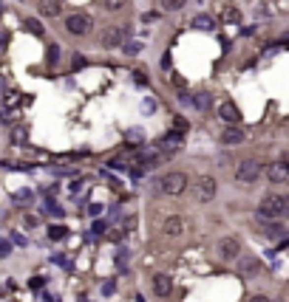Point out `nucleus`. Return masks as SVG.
I'll return each instance as SVG.
<instances>
[{"label":"nucleus","mask_w":289,"mask_h":302,"mask_svg":"<svg viewBox=\"0 0 289 302\" xmlns=\"http://www.w3.org/2000/svg\"><path fill=\"white\" fill-rule=\"evenodd\" d=\"M287 195H266L261 206H258V218L261 220H281L284 218V209H287Z\"/></svg>","instance_id":"f257e3e1"},{"label":"nucleus","mask_w":289,"mask_h":302,"mask_svg":"<svg viewBox=\"0 0 289 302\" xmlns=\"http://www.w3.org/2000/svg\"><path fill=\"white\" fill-rule=\"evenodd\" d=\"M156 187L164 195H182L187 190V175L185 172H167V175H162V178L156 181Z\"/></svg>","instance_id":"f03ea898"},{"label":"nucleus","mask_w":289,"mask_h":302,"mask_svg":"<svg viewBox=\"0 0 289 302\" xmlns=\"http://www.w3.org/2000/svg\"><path fill=\"white\" fill-rule=\"evenodd\" d=\"M258 175H261V164L253 161V158H247V161H241L235 167V178L241 181V184H253V181H258Z\"/></svg>","instance_id":"7ed1b4c3"},{"label":"nucleus","mask_w":289,"mask_h":302,"mask_svg":"<svg viewBox=\"0 0 289 302\" xmlns=\"http://www.w3.org/2000/svg\"><path fill=\"white\" fill-rule=\"evenodd\" d=\"M91 26H94V20L88 17V14H68V17H65V28H68L74 37L88 34L91 31Z\"/></svg>","instance_id":"20e7f679"},{"label":"nucleus","mask_w":289,"mask_h":302,"mask_svg":"<svg viewBox=\"0 0 289 302\" xmlns=\"http://www.w3.org/2000/svg\"><path fill=\"white\" fill-rule=\"evenodd\" d=\"M219 119L221 122H227V124H238L241 122V110H238V108H235V102H221L219 105Z\"/></svg>","instance_id":"39448f33"},{"label":"nucleus","mask_w":289,"mask_h":302,"mask_svg":"<svg viewBox=\"0 0 289 302\" xmlns=\"http://www.w3.org/2000/svg\"><path fill=\"white\" fill-rule=\"evenodd\" d=\"M196 195H198V201H213L216 198V181L210 175H201L196 184Z\"/></svg>","instance_id":"423d86ee"},{"label":"nucleus","mask_w":289,"mask_h":302,"mask_svg":"<svg viewBox=\"0 0 289 302\" xmlns=\"http://www.w3.org/2000/svg\"><path fill=\"white\" fill-rule=\"evenodd\" d=\"M219 254L224 260H235L238 254H241V243H238L235 237H224V240L219 243Z\"/></svg>","instance_id":"0eeeda50"},{"label":"nucleus","mask_w":289,"mask_h":302,"mask_svg":"<svg viewBox=\"0 0 289 302\" xmlns=\"http://www.w3.org/2000/svg\"><path fill=\"white\" fill-rule=\"evenodd\" d=\"M241 141H244V130L238 127V124H227L224 133H221V144L235 147V144H241Z\"/></svg>","instance_id":"6e6552de"},{"label":"nucleus","mask_w":289,"mask_h":302,"mask_svg":"<svg viewBox=\"0 0 289 302\" xmlns=\"http://www.w3.org/2000/svg\"><path fill=\"white\" fill-rule=\"evenodd\" d=\"M287 175H289V164H281V161H275V164H269V167H266V178L272 181V184L287 181Z\"/></svg>","instance_id":"1a4fd4ad"},{"label":"nucleus","mask_w":289,"mask_h":302,"mask_svg":"<svg viewBox=\"0 0 289 302\" xmlns=\"http://www.w3.org/2000/svg\"><path fill=\"white\" fill-rule=\"evenodd\" d=\"M170 291H173V280H170L167 274H156V277H153V294H156V297H167Z\"/></svg>","instance_id":"9d476101"},{"label":"nucleus","mask_w":289,"mask_h":302,"mask_svg":"<svg viewBox=\"0 0 289 302\" xmlns=\"http://www.w3.org/2000/svg\"><path fill=\"white\" fill-rule=\"evenodd\" d=\"M179 147H182V133H179V130H170V133H167V136L162 138V153L173 156Z\"/></svg>","instance_id":"9b49d317"},{"label":"nucleus","mask_w":289,"mask_h":302,"mask_svg":"<svg viewBox=\"0 0 289 302\" xmlns=\"http://www.w3.org/2000/svg\"><path fill=\"white\" fill-rule=\"evenodd\" d=\"M238 271H241L244 277H255V274L261 271V263L255 257H241L238 260Z\"/></svg>","instance_id":"f8f14e48"},{"label":"nucleus","mask_w":289,"mask_h":302,"mask_svg":"<svg viewBox=\"0 0 289 302\" xmlns=\"http://www.w3.org/2000/svg\"><path fill=\"white\" fill-rule=\"evenodd\" d=\"M162 229H164V235L167 237H179L182 232H185V220H182V218H167Z\"/></svg>","instance_id":"ddd939ff"},{"label":"nucleus","mask_w":289,"mask_h":302,"mask_svg":"<svg viewBox=\"0 0 289 302\" xmlns=\"http://www.w3.org/2000/svg\"><path fill=\"white\" fill-rule=\"evenodd\" d=\"M40 11H43L46 17H60V11H63V0H40Z\"/></svg>","instance_id":"4468645a"},{"label":"nucleus","mask_w":289,"mask_h":302,"mask_svg":"<svg viewBox=\"0 0 289 302\" xmlns=\"http://www.w3.org/2000/svg\"><path fill=\"white\" fill-rule=\"evenodd\" d=\"M193 28H198V31H213V28H216V20H213L210 14H196V17H193Z\"/></svg>","instance_id":"2eb2a0df"},{"label":"nucleus","mask_w":289,"mask_h":302,"mask_svg":"<svg viewBox=\"0 0 289 302\" xmlns=\"http://www.w3.org/2000/svg\"><path fill=\"white\" fill-rule=\"evenodd\" d=\"M122 43V28H108V31L102 34V45L105 48H114V45Z\"/></svg>","instance_id":"dca6fc26"},{"label":"nucleus","mask_w":289,"mask_h":302,"mask_svg":"<svg viewBox=\"0 0 289 302\" xmlns=\"http://www.w3.org/2000/svg\"><path fill=\"white\" fill-rule=\"evenodd\" d=\"M261 232H264V235L269 237V240H278V237L284 235V226L278 223V220H266V223L261 226Z\"/></svg>","instance_id":"f3484780"},{"label":"nucleus","mask_w":289,"mask_h":302,"mask_svg":"<svg viewBox=\"0 0 289 302\" xmlns=\"http://www.w3.org/2000/svg\"><path fill=\"white\" fill-rule=\"evenodd\" d=\"M221 20L238 23V20H241V11L235 9V6H230V3H227V6H221Z\"/></svg>","instance_id":"a211bd4d"},{"label":"nucleus","mask_w":289,"mask_h":302,"mask_svg":"<svg viewBox=\"0 0 289 302\" xmlns=\"http://www.w3.org/2000/svg\"><path fill=\"white\" fill-rule=\"evenodd\" d=\"M12 141L14 144H26V141H29V127H14L12 130Z\"/></svg>","instance_id":"6ab92c4d"},{"label":"nucleus","mask_w":289,"mask_h":302,"mask_svg":"<svg viewBox=\"0 0 289 302\" xmlns=\"http://www.w3.org/2000/svg\"><path fill=\"white\" fill-rule=\"evenodd\" d=\"M193 105H196L198 110H207L210 108V93H196V96H193Z\"/></svg>","instance_id":"aec40b11"},{"label":"nucleus","mask_w":289,"mask_h":302,"mask_svg":"<svg viewBox=\"0 0 289 302\" xmlns=\"http://www.w3.org/2000/svg\"><path fill=\"white\" fill-rule=\"evenodd\" d=\"M65 235H68L65 226H51V229H48V237H51V240H63Z\"/></svg>","instance_id":"412c9836"},{"label":"nucleus","mask_w":289,"mask_h":302,"mask_svg":"<svg viewBox=\"0 0 289 302\" xmlns=\"http://www.w3.org/2000/svg\"><path fill=\"white\" fill-rule=\"evenodd\" d=\"M185 6V0H162V9L164 11H179Z\"/></svg>","instance_id":"4be33fe9"},{"label":"nucleus","mask_w":289,"mask_h":302,"mask_svg":"<svg viewBox=\"0 0 289 302\" xmlns=\"http://www.w3.org/2000/svg\"><path fill=\"white\" fill-rule=\"evenodd\" d=\"M26 28H29L32 34H43V26H40L34 17H29V20H26Z\"/></svg>","instance_id":"5701e85b"},{"label":"nucleus","mask_w":289,"mask_h":302,"mask_svg":"<svg viewBox=\"0 0 289 302\" xmlns=\"http://www.w3.org/2000/svg\"><path fill=\"white\" fill-rule=\"evenodd\" d=\"M128 0H102V6L105 9H111V11H116V9H122Z\"/></svg>","instance_id":"b1692460"},{"label":"nucleus","mask_w":289,"mask_h":302,"mask_svg":"<svg viewBox=\"0 0 289 302\" xmlns=\"http://www.w3.org/2000/svg\"><path fill=\"white\" fill-rule=\"evenodd\" d=\"M122 51H125V54H139V51H142V43H125Z\"/></svg>","instance_id":"393cba45"},{"label":"nucleus","mask_w":289,"mask_h":302,"mask_svg":"<svg viewBox=\"0 0 289 302\" xmlns=\"http://www.w3.org/2000/svg\"><path fill=\"white\" fill-rule=\"evenodd\" d=\"M128 141H130V144H142V130H130V133H128Z\"/></svg>","instance_id":"a878e982"},{"label":"nucleus","mask_w":289,"mask_h":302,"mask_svg":"<svg viewBox=\"0 0 289 302\" xmlns=\"http://www.w3.org/2000/svg\"><path fill=\"white\" fill-rule=\"evenodd\" d=\"M57 59H60V48H57V45H51V48H48V62L54 65Z\"/></svg>","instance_id":"bb28decb"},{"label":"nucleus","mask_w":289,"mask_h":302,"mask_svg":"<svg viewBox=\"0 0 289 302\" xmlns=\"http://www.w3.org/2000/svg\"><path fill=\"white\" fill-rule=\"evenodd\" d=\"M102 209H105V206H99V203H91V206H88V215H91V218H99Z\"/></svg>","instance_id":"cd10ccee"},{"label":"nucleus","mask_w":289,"mask_h":302,"mask_svg":"<svg viewBox=\"0 0 289 302\" xmlns=\"http://www.w3.org/2000/svg\"><path fill=\"white\" fill-rule=\"evenodd\" d=\"M17 96H20V93H6V108H14V105H17Z\"/></svg>","instance_id":"c85d7f7f"},{"label":"nucleus","mask_w":289,"mask_h":302,"mask_svg":"<svg viewBox=\"0 0 289 302\" xmlns=\"http://www.w3.org/2000/svg\"><path fill=\"white\" fill-rule=\"evenodd\" d=\"M114 291H116V282H114V280L102 285V294H114Z\"/></svg>","instance_id":"c756f323"},{"label":"nucleus","mask_w":289,"mask_h":302,"mask_svg":"<svg viewBox=\"0 0 289 302\" xmlns=\"http://www.w3.org/2000/svg\"><path fill=\"white\" fill-rule=\"evenodd\" d=\"M6 45H9V34L0 31V51H6Z\"/></svg>","instance_id":"7c9ffc66"},{"label":"nucleus","mask_w":289,"mask_h":302,"mask_svg":"<svg viewBox=\"0 0 289 302\" xmlns=\"http://www.w3.org/2000/svg\"><path fill=\"white\" fill-rule=\"evenodd\" d=\"M91 232H94V235H102V232H105V223H102V220H96V223H94V229H91Z\"/></svg>","instance_id":"2f4dec72"},{"label":"nucleus","mask_w":289,"mask_h":302,"mask_svg":"<svg viewBox=\"0 0 289 302\" xmlns=\"http://www.w3.org/2000/svg\"><path fill=\"white\" fill-rule=\"evenodd\" d=\"M176 130H179V133H185V130H187V122H182V119H176Z\"/></svg>","instance_id":"473e14b6"},{"label":"nucleus","mask_w":289,"mask_h":302,"mask_svg":"<svg viewBox=\"0 0 289 302\" xmlns=\"http://www.w3.org/2000/svg\"><path fill=\"white\" fill-rule=\"evenodd\" d=\"M250 302H269V297H264V294H255V297H253Z\"/></svg>","instance_id":"72a5a7b5"},{"label":"nucleus","mask_w":289,"mask_h":302,"mask_svg":"<svg viewBox=\"0 0 289 302\" xmlns=\"http://www.w3.org/2000/svg\"><path fill=\"white\" fill-rule=\"evenodd\" d=\"M3 90H6V77L0 74V93H3Z\"/></svg>","instance_id":"f704fd0d"},{"label":"nucleus","mask_w":289,"mask_h":302,"mask_svg":"<svg viewBox=\"0 0 289 302\" xmlns=\"http://www.w3.org/2000/svg\"><path fill=\"white\" fill-rule=\"evenodd\" d=\"M284 218H289V201H287V209H284Z\"/></svg>","instance_id":"c9c22d12"},{"label":"nucleus","mask_w":289,"mask_h":302,"mask_svg":"<svg viewBox=\"0 0 289 302\" xmlns=\"http://www.w3.org/2000/svg\"><path fill=\"white\" fill-rule=\"evenodd\" d=\"M80 302H91V300H88V297H80Z\"/></svg>","instance_id":"e433bc0d"},{"label":"nucleus","mask_w":289,"mask_h":302,"mask_svg":"<svg viewBox=\"0 0 289 302\" xmlns=\"http://www.w3.org/2000/svg\"><path fill=\"white\" fill-rule=\"evenodd\" d=\"M0 9H3V3H0Z\"/></svg>","instance_id":"4c0bfd02"}]
</instances>
